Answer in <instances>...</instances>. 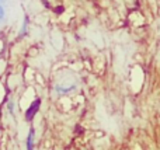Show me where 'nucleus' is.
<instances>
[{
  "label": "nucleus",
  "instance_id": "1",
  "mask_svg": "<svg viewBox=\"0 0 160 150\" xmlns=\"http://www.w3.org/2000/svg\"><path fill=\"white\" fill-rule=\"evenodd\" d=\"M41 103H42L41 98H35V100L30 104V107L27 108V111H25V114H24V118L27 122H31V121L35 118V115L38 114L39 108H41Z\"/></svg>",
  "mask_w": 160,
  "mask_h": 150
},
{
  "label": "nucleus",
  "instance_id": "4",
  "mask_svg": "<svg viewBox=\"0 0 160 150\" xmlns=\"http://www.w3.org/2000/svg\"><path fill=\"white\" fill-rule=\"evenodd\" d=\"M27 28H28V16H25L24 20H22L21 30H20V32H18V36H20V38H22V36L27 34Z\"/></svg>",
  "mask_w": 160,
  "mask_h": 150
},
{
  "label": "nucleus",
  "instance_id": "5",
  "mask_svg": "<svg viewBox=\"0 0 160 150\" xmlns=\"http://www.w3.org/2000/svg\"><path fill=\"white\" fill-rule=\"evenodd\" d=\"M7 108H8V112H10L11 115H14V101L10 100L7 103Z\"/></svg>",
  "mask_w": 160,
  "mask_h": 150
},
{
  "label": "nucleus",
  "instance_id": "6",
  "mask_svg": "<svg viewBox=\"0 0 160 150\" xmlns=\"http://www.w3.org/2000/svg\"><path fill=\"white\" fill-rule=\"evenodd\" d=\"M4 7H3V4H0V20L4 18Z\"/></svg>",
  "mask_w": 160,
  "mask_h": 150
},
{
  "label": "nucleus",
  "instance_id": "7",
  "mask_svg": "<svg viewBox=\"0 0 160 150\" xmlns=\"http://www.w3.org/2000/svg\"><path fill=\"white\" fill-rule=\"evenodd\" d=\"M6 3V0H0V4H4Z\"/></svg>",
  "mask_w": 160,
  "mask_h": 150
},
{
  "label": "nucleus",
  "instance_id": "2",
  "mask_svg": "<svg viewBox=\"0 0 160 150\" xmlns=\"http://www.w3.org/2000/svg\"><path fill=\"white\" fill-rule=\"evenodd\" d=\"M34 133H35L34 128H30V132H28L27 140H25V146H27V150H34V146H35V143H34Z\"/></svg>",
  "mask_w": 160,
  "mask_h": 150
},
{
  "label": "nucleus",
  "instance_id": "3",
  "mask_svg": "<svg viewBox=\"0 0 160 150\" xmlns=\"http://www.w3.org/2000/svg\"><path fill=\"white\" fill-rule=\"evenodd\" d=\"M55 90L58 93H61V94H68V93L76 90V86L75 84L73 86H61V84H58V86H55Z\"/></svg>",
  "mask_w": 160,
  "mask_h": 150
}]
</instances>
